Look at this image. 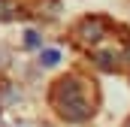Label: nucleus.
<instances>
[{
    "label": "nucleus",
    "instance_id": "f257e3e1",
    "mask_svg": "<svg viewBox=\"0 0 130 127\" xmlns=\"http://www.w3.org/2000/svg\"><path fill=\"white\" fill-rule=\"evenodd\" d=\"M42 64H58V52H42Z\"/></svg>",
    "mask_w": 130,
    "mask_h": 127
}]
</instances>
